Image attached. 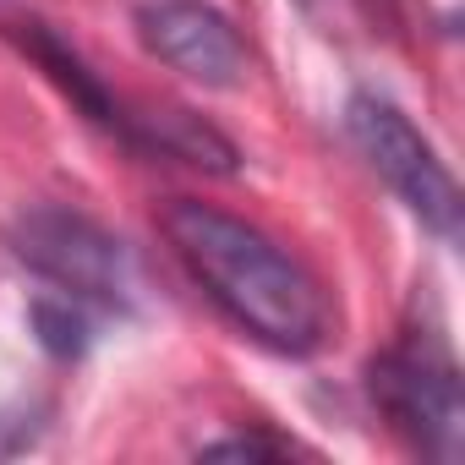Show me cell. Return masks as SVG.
<instances>
[{
    "instance_id": "6da1fadb",
    "label": "cell",
    "mask_w": 465,
    "mask_h": 465,
    "mask_svg": "<svg viewBox=\"0 0 465 465\" xmlns=\"http://www.w3.org/2000/svg\"><path fill=\"white\" fill-rule=\"evenodd\" d=\"M164 242L186 274L242 323L252 340L285 356H307L329 334V296L302 258H291L258 224L197 197H170L159 213Z\"/></svg>"
},
{
    "instance_id": "7a4b0ae2",
    "label": "cell",
    "mask_w": 465,
    "mask_h": 465,
    "mask_svg": "<svg viewBox=\"0 0 465 465\" xmlns=\"http://www.w3.org/2000/svg\"><path fill=\"white\" fill-rule=\"evenodd\" d=\"M6 242L28 274L55 285V296H72L83 307H132V258L110 236L104 224H94L77 208H23L6 230Z\"/></svg>"
},
{
    "instance_id": "3957f363",
    "label": "cell",
    "mask_w": 465,
    "mask_h": 465,
    "mask_svg": "<svg viewBox=\"0 0 465 465\" xmlns=\"http://www.w3.org/2000/svg\"><path fill=\"white\" fill-rule=\"evenodd\" d=\"M345 132L351 143L367 153V164L389 181V192L427 224L443 242L460 236V186L449 175V164L438 159V148L405 121L400 104L378 99V94H356L345 104Z\"/></svg>"
},
{
    "instance_id": "277c9868",
    "label": "cell",
    "mask_w": 465,
    "mask_h": 465,
    "mask_svg": "<svg viewBox=\"0 0 465 465\" xmlns=\"http://www.w3.org/2000/svg\"><path fill=\"white\" fill-rule=\"evenodd\" d=\"M372 400L389 411L394 427H405L432 460L454 465L465 449V405H460V372L449 351L421 334L372 361Z\"/></svg>"
},
{
    "instance_id": "5b68a950",
    "label": "cell",
    "mask_w": 465,
    "mask_h": 465,
    "mask_svg": "<svg viewBox=\"0 0 465 465\" xmlns=\"http://www.w3.org/2000/svg\"><path fill=\"white\" fill-rule=\"evenodd\" d=\"M137 34L153 61L203 83V88H242L247 83V45L219 6L208 0H148L137 12Z\"/></svg>"
},
{
    "instance_id": "8992f818",
    "label": "cell",
    "mask_w": 465,
    "mask_h": 465,
    "mask_svg": "<svg viewBox=\"0 0 465 465\" xmlns=\"http://www.w3.org/2000/svg\"><path fill=\"white\" fill-rule=\"evenodd\" d=\"M17 45H23V50H28V55L50 72V83H61V94H66L83 115H94L99 126H110V132L121 137L126 104H121V99H115V94H110V88H104V83L83 66V55H77L66 39H55L45 23H23V28H17Z\"/></svg>"
},
{
    "instance_id": "52a82bcc",
    "label": "cell",
    "mask_w": 465,
    "mask_h": 465,
    "mask_svg": "<svg viewBox=\"0 0 465 465\" xmlns=\"http://www.w3.org/2000/svg\"><path fill=\"white\" fill-rule=\"evenodd\" d=\"M34 329H39L45 351H55V356H83L88 351V318H83V302H72V296H39L34 302Z\"/></svg>"
},
{
    "instance_id": "ba28073f",
    "label": "cell",
    "mask_w": 465,
    "mask_h": 465,
    "mask_svg": "<svg viewBox=\"0 0 465 465\" xmlns=\"http://www.w3.org/2000/svg\"><path fill=\"white\" fill-rule=\"evenodd\" d=\"M39 411H28V405H0V460H12V454H23L34 438H39Z\"/></svg>"
},
{
    "instance_id": "9c48e42d",
    "label": "cell",
    "mask_w": 465,
    "mask_h": 465,
    "mask_svg": "<svg viewBox=\"0 0 465 465\" xmlns=\"http://www.w3.org/2000/svg\"><path fill=\"white\" fill-rule=\"evenodd\" d=\"M307 17H318L323 28H356L367 17V0H296Z\"/></svg>"
},
{
    "instance_id": "30bf717a",
    "label": "cell",
    "mask_w": 465,
    "mask_h": 465,
    "mask_svg": "<svg viewBox=\"0 0 465 465\" xmlns=\"http://www.w3.org/2000/svg\"><path fill=\"white\" fill-rule=\"evenodd\" d=\"M258 454H285V443H269V438H219L203 449V460H258Z\"/></svg>"
}]
</instances>
